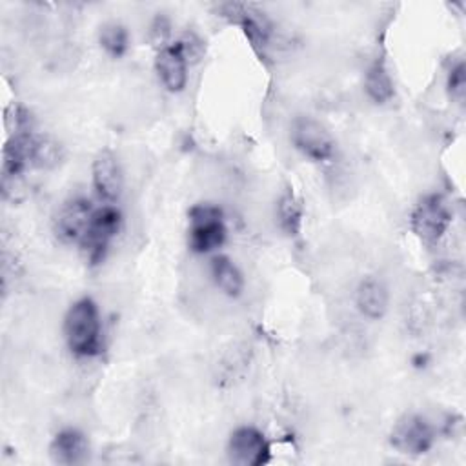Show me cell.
<instances>
[{
  "instance_id": "6da1fadb",
  "label": "cell",
  "mask_w": 466,
  "mask_h": 466,
  "mask_svg": "<svg viewBox=\"0 0 466 466\" xmlns=\"http://www.w3.org/2000/svg\"><path fill=\"white\" fill-rule=\"evenodd\" d=\"M64 337L76 357H95L102 350V324L96 302L91 297L75 300L64 317Z\"/></svg>"
},
{
  "instance_id": "7a4b0ae2",
  "label": "cell",
  "mask_w": 466,
  "mask_h": 466,
  "mask_svg": "<svg viewBox=\"0 0 466 466\" xmlns=\"http://www.w3.org/2000/svg\"><path fill=\"white\" fill-rule=\"evenodd\" d=\"M187 244L195 253H209L226 242L224 213L215 204H195L187 211Z\"/></svg>"
},
{
  "instance_id": "3957f363",
  "label": "cell",
  "mask_w": 466,
  "mask_h": 466,
  "mask_svg": "<svg viewBox=\"0 0 466 466\" xmlns=\"http://www.w3.org/2000/svg\"><path fill=\"white\" fill-rule=\"evenodd\" d=\"M122 224V213L113 204L95 208L89 226L78 242L82 255L89 264H98L106 257L109 242L116 237Z\"/></svg>"
},
{
  "instance_id": "277c9868",
  "label": "cell",
  "mask_w": 466,
  "mask_h": 466,
  "mask_svg": "<svg viewBox=\"0 0 466 466\" xmlns=\"http://www.w3.org/2000/svg\"><path fill=\"white\" fill-rule=\"evenodd\" d=\"M451 224V213L441 195L422 197L410 215V228L415 237L426 246L437 244Z\"/></svg>"
},
{
  "instance_id": "5b68a950",
  "label": "cell",
  "mask_w": 466,
  "mask_h": 466,
  "mask_svg": "<svg viewBox=\"0 0 466 466\" xmlns=\"http://www.w3.org/2000/svg\"><path fill=\"white\" fill-rule=\"evenodd\" d=\"M289 138L304 157L315 162L329 160L335 153V140L331 133L313 116H297L291 122Z\"/></svg>"
},
{
  "instance_id": "8992f818",
  "label": "cell",
  "mask_w": 466,
  "mask_h": 466,
  "mask_svg": "<svg viewBox=\"0 0 466 466\" xmlns=\"http://www.w3.org/2000/svg\"><path fill=\"white\" fill-rule=\"evenodd\" d=\"M433 426L417 413L400 417L390 433V444L404 455H422L433 446Z\"/></svg>"
},
{
  "instance_id": "52a82bcc",
  "label": "cell",
  "mask_w": 466,
  "mask_h": 466,
  "mask_svg": "<svg viewBox=\"0 0 466 466\" xmlns=\"http://www.w3.org/2000/svg\"><path fill=\"white\" fill-rule=\"evenodd\" d=\"M271 448L262 431L253 426H240L231 431L228 457L238 466H262L269 461Z\"/></svg>"
},
{
  "instance_id": "ba28073f",
  "label": "cell",
  "mask_w": 466,
  "mask_h": 466,
  "mask_svg": "<svg viewBox=\"0 0 466 466\" xmlns=\"http://www.w3.org/2000/svg\"><path fill=\"white\" fill-rule=\"evenodd\" d=\"M93 204L89 198L73 197L66 200L56 211L53 229L58 240L64 244H78L93 217Z\"/></svg>"
},
{
  "instance_id": "9c48e42d",
  "label": "cell",
  "mask_w": 466,
  "mask_h": 466,
  "mask_svg": "<svg viewBox=\"0 0 466 466\" xmlns=\"http://www.w3.org/2000/svg\"><path fill=\"white\" fill-rule=\"evenodd\" d=\"M93 187L106 202H116L124 189V175L118 157L111 149H102L93 158L91 166Z\"/></svg>"
},
{
  "instance_id": "30bf717a",
  "label": "cell",
  "mask_w": 466,
  "mask_h": 466,
  "mask_svg": "<svg viewBox=\"0 0 466 466\" xmlns=\"http://www.w3.org/2000/svg\"><path fill=\"white\" fill-rule=\"evenodd\" d=\"M187 56L180 46V42L167 44L157 51L155 58V71L162 82V86L171 91L178 93L187 84Z\"/></svg>"
},
{
  "instance_id": "8fae6325",
  "label": "cell",
  "mask_w": 466,
  "mask_h": 466,
  "mask_svg": "<svg viewBox=\"0 0 466 466\" xmlns=\"http://www.w3.org/2000/svg\"><path fill=\"white\" fill-rule=\"evenodd\" d=\"M51 459L58 464H78L89 455V442L86 435L75 428H66L53 437L49 446Z\"/></svg>"
},
{
  "instance_id": "7c38bea8",
  "label": "cell",
  "mask_w": 466,
  "mask_h": 466,
  "mask_svg": "<svg viewBox=\"0 0 466 466\" xmlns=\"http://www.w3.org/2000/svg\"><path fill=\"white\" fill-rule=\"evenodd\" d=\"M355 302L359 311L364 317L371 320L382 319L384 313L388 311V302H390V293L386 284L380 279L366 277L357 288Z\"/></svg>"
},
{
  "instance_id": "4fadbf2b",
  "label": "cell",
  "mask_w": 466,
  "mask_h": 466,
  "mask_svg": "<svg viewBox=\"0 0 466 466\" xmlns=\"http://www.w3.org/2000/svg\"><path fill=\"white\" fill-rule=\"evenodd\" d=\"M211 277L217 288L228 297H238L244 289V277L233 260L226 255L211 258Z\"/></svg>"
},
{
  "instance_id": "5bb4252c",
  "label": "cell",
  "mask_w": 466,
  "mask_h": 466,
  "mask_svg": "<svg viewBox=\"0 0 466 466\" xmlns=\"http://www.w3.org/2000/svg\"><path fill=\"white\" fill-rule=\"evenodd\" d=\"M364 91H366L368 98L375 104H386L393 98V95H395L393 78H391L388 67L384 66V62L377 60L368 67V71L364 75Z\"/></svg>"
},
{
  "instance_id": "9a60e30c",
  "label": "cell",
  "mask_w": 466,
  "mask_h": 466,
  "mask_svg": "<svg viewBox=\"0 0 466 466\" xmlns=\"http://www.w3.org/2000/svg\"><path fill=\"white\" fill-rule=\"evenodd\" d=\"M275 213H277L279 228L286 235L297 237L300 233L302 218H304V208H302V202L299 200V197L291 189H288L280 195Z\"/></svg>"
},
{
  "instance_id": "2e32d148",
  "label": "cell",
  "mask_w": 466,
  "mask_h": 466,
  "mask_svg": "<svg viewBox=\"0 0 466 466\" xmlns=\"http://www.w3.org/2000/svg\"><path fill=\"white\" fill-rule=\"evenodd\" d=\"M98 42L107 55L118 58L129 49V33L122 24L107 22L100 27Z\"/></svg>"
},
{
  "instance_id": "e0dca14e",
  "label": "cell",
  "mask_w": 466,
  "mask_h": 466,
  "mask_svg": "<svg viewBox=\"0 0 466 466\" xmlns=\"http://www.w3.org/2000/svg\"><path fill=\"white\" fill-rule=\"evenodd\" d=\"M60 144L46 135H36L33 144V158L31 166L36 167H51L60 162Z\"/></svg>"
},
{
  "instance_id": "ac0fdd59",
  "label": "cell",
  "mask_w": 466,
  "mask_h": 466,
  "mask_svg": "<svg viewBox=\"0 0 466 466\" xmlns=\"http://www.w3.org/2000/svg\"><path fill=\"white\" fill-rule=\"evenodd\" d=\"M4 124H5V129L9 135H15V133H22V131H31L33 129V118H31V113L18 106V104H11L5 107V113H4Z\"/></svg>"
},
{
  "instance_id": "d6986e66",
  "label": "cell",
  "mask_w": 466,
  "mask_h": 466,
  "mask_svg": "<svg viewBox=\"0 0 466 466\" xmlns=\"http://www.w3.org/2000/svg\"><path fill=\"white\" fill-rule=\"evenodd\" d=\"M446 86H448V93H450L451 100L457 102L459 106H462L464 96H466V69H464L462 62H459L457 66H453L450 69Z\"/></svg>"
},
{
  "instance_id": "ffe728a7",
  "label": "cell",
  "mask_w": 466,
  "mask_h": 466,
  "mask_svg": "<svg viewBox=\"0 0 466 466\" xmlns=\"http://www.w3.org/2000/svg\"><path fill=\"white\" fill-rule=\"evenodd\" d=\"M169 33H171V25H169L167 18L162 16V15H158V16L153 20L151 29H149V38H151V42L160 49V47L167 46L166 42H167V38H169Z\"/></svg>"
}]
</instances>
